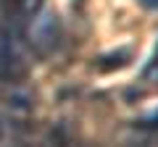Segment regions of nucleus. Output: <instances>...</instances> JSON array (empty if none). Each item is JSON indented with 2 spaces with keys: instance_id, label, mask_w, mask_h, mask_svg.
<instances>
[{
  "instance_id": "nucleus-1",
  "label": "nucleus",
  "mask_w": 158,
  "mask_h": 147,
  "mask_svg": "<svg viewBox=\"0 0 158 147\" xmlns=\"http://www.w3.org/2000/svg\"><path fill=\"white\" fill-rule=\"evenodd\" d=\"M58 37H61V24H58V16L53 11H37L29 21L27 29V40L34 50L48 53L56 47Z\"/></svg>"
},
{
  "instance_id": "nucleus-2",
  "label": "nucleus",
  "mask_w": 158,
  "mask_h": 147,
  "mask_svg": "<svg viewBox=\"0 0 158 147\" xmlns=\"http://www.w3.org/2000/svg\"><path fill=\"white\" fill-rule=\"evenodd\" d=\"M21 66H19V55L13 50V45L8 42V37L0 32V81H8V79H16Z\"/></svg>"
},
{
  "instance_id": "nucleus-3",
  "label": "nucleus",
  "mask_w": 158,
  "mask_h": 147,
  "mask_svg": "<svg viewBox=\"0 0 158 147\" xmlns=\"http://www.w3.org/2000/svg\"><path fill=\"white\" fill-rule=\"evenodd\" d=\"M145 124H153V126H158V110H156L153 116H148V118H145Z\"/></svg>"
}]
</instances>
